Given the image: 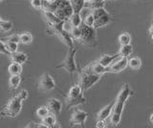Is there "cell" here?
I'll return each mask as SVG.
<instances>
[{
	"mask_svg": "<svg viewBox=\"0 0 153 128\" xmlns=\"http://www.w3.org/2000/svg\"><path fill=\"white\" fill-rule=\"evenodd\" d=\"M110 21H111V16H110V13H106V15L99 17L98 19H96L94 27L96 28V29H99V28L106 26Z\"/></svg>",
	"mask_w": 153,
	"mask_h": 128,
	"instance_id": "17",
	"label": "cell"
},
{
	"mask_svg": "<svg viewBox=\"0 0 153 128\" xmlns=\"http://www.w3.org/2000/svg\"><path fill=\"white\" fill-rule=\"evenodd\" d=\"M86 1L92 3H100V2H105V0H86Z\"/></svg>",
	"mask_w": 153,
	"mask_h": 128,
	"instance_id": "38",
	"label": "cell"
},
{
	"mask_svg": "<svg viewBox=\"0 0 153 128\" xmlns=\"http://www.w3.org/2000/svg\"><path fill=\"white\" fill-rule=\"evenodd\" d=\"M16 96L19 98H20L22 101H26V99L29 98V92L27 91V90H25V89H22V90H20V91L17 93Z\"/></svg>",
	"mask_w": 153,
	"mask_h": 128,
	"instance_id": "36",
	"label": "cell"
},
{
	"mask_svg": "<svg viewBox=\"0 0 153 128\" xmlns=\"http://www.w3.org/2000/svg\"><path fill=\"white\" fill-rule=\"evenodd\" d=\"M4 41L5 45H6V48L9 51L10 54H13V53H16L17 49H18V43L16 42H12V41H5L4 39H1Z\"/></svg>",
	"mask_w": 153,
	"mask_h": 128,
	"instance_id": "28",
	"label": "cell"
},
{
	"mask_svg": "<svg viewBox=\"0 0 153 128\" xmlns=\"http://www.w3.org/2000/svg\"><path fill=\"white\" fill-rule=\"evenodd\" d=\"M0 1H1V2H2V1H3V0H0Z\"/></svg>",
	"mask_w": 153,
	"mask_h": 128,
	"instance_id": "43",
	"label": "cell"
},
{
	"mask_svg": "<svg viewBox=\"0 0 153 128\" xmlns=\"http://www.w3.org/2000/svg\"><path fill=\"white\" fill-rule=\"evenodd\" d=\"M43 11L53 12L59 19L63 21H68L74 13V9L71 5L70 0H53L50 2L44 0Z\"/></svg>",
	"mask_w": 153,
	"mask_h": 128,
	"instance_id": "1",
	"label": "cell"
},
{
	"mask_svg": "<svg viewBox=\"0 0 153 128\" xmlns=\"http://www.w3.org/2000/svg\"><path fill=\"white\" fill-rule=\"evenodd\" d=\"M92 13H93V16H95L96 19H98L99 17H100V16H102L104 15H106V13H108V12L105 10L104 7H102V8L95 9V10L92 11Z\"/></svg>",
	"mask_w": 153,
	"mask_h": 128,
	"instance_id": "32",
	"label": "cell"
},
{
	"mask_svg": "<svg viewBox=\"0 0 153 128\" xmlns=\"http://www.w3.org/2000/svg\"><path fill=\"white\" fill-rule=\"evenodd\" d=\"M114 104H115V101L108 104L106 106H104L102 110L98 113L97 121H106L108 118H110V116H111V114L113 112Z\"/></svg>",
	"mask_w": 153,
	"mask_h": 128,
	"instance_id": "12",
	"label": "cell"
},
{
	"mask_svg": "<svg viewBox=\"0 0 153 128\" xmlns=\"http://www.w3.org/2000/svg\"><path fill=\"white\" fill-rule=\"evenodd\" d=\"M70 2L72 7L74 9V13H80L81 11L85 8L86 0H70Z\"/></svg>",
	"mask_w": 153,
	"mask_h": 128,
	"instance_id": "22",
	"label": "cell"
},
{
	"mask_svg": "<svg viewBox=\"0 0 153 128\" xmlns=\"http://www.w3.org/2000/svg\"><path fill=\"white\" fill-rule=\"evenodd\" d=\"M45 1H48V2H50V1H53V0H45Z\"/></svg>",
	"mask_w": 153,
	"mask_h": 128,
	"instance_id": "42",
	"label": "cell"
},
{
	"mask_svg": "<svg viewBox=\"0 0 153 128\" xmlns=\"http://www.w3.org/2000/svg\"><path fill=\"white\" fill-rule=\"evenodd\" d=\"M82 71H86V72H91V73H94L96 75H102L103 74L108 72V67L102 65V63H100L99 61L97 60L96 62L89 64L87 67H85Z\"/></svg>",
	"mask_w": 153,
	"mask_h": 128,
	"instance_id": "11",
	"label": "cell"
},
{
	"mask_svg": "<svg viewBox=\"0 0 153 128\" xmlns=\"http://www.w3.org/2000/svg\"><path fill=\"white\" fill-rule=\"evenodd\" d=\"M120 56H121V55L119 53L116 55H103L102 56H100V58L98 59V61L100 63H102V65L106 66V67H109V66L111 65L117 58H119Z\"/></svg>",
	"mask_w": 153,
	"mask_h": 128,
	"instance_id": "14",
	"label": "cell"
},
{
	"mask_svg": "<svg viewBox=\"0 0 153 128\" xmlns=\"http://www.w3.org/2000/svg\"><path fill=\"white\" fill-rule=\"evenodd\" d=\"M95 22H96V18L95 16H93V13H91L90 15H88L87 16L85 17V19H84V24L86 25H88V26H91V27H94L95 25Z\"/></svg>",
	"mask_w": 153,
	"mask_h": 128,
	"instance_id": "34",
	"label": "cell"
},
{
	"mask_svg": "<svg viewBox=\"0 0 153 128\" xmlns=\"http://www.w3.org/2000/svg\"><path fill=\"white\" fill-rule=\"evenodd\" d=\"M19 36H20V42L22 44L29 45L33 42V36L31 35V33H21V34H19Z\"/></svg>",
	"mask_w": 153,
	"mask_h": 128,
	"instance_id": "26",
	"label": "cell"
},
{
	"mask_svg": "<svg viewBox=\"0 0 153 128\" xmlns=\"http://www.w3.org/2000/svg\"><path fill=\"white\" fill-rule=\"evenodd\" d=\"M0 43H1V54H5V55H11V54L9 53V51L6 48V45H5L4 41L3 40H0Z\"/></svg>",
	"mask_w": 153,
	"mask_h": 128,
	"instance_id": "37",
	"label": "cell"
},
{
	"mask_svg": "<svg viewBox=\"0 0 153 128\" xmlns=\"http://www.w3.org/2000/svg\"><path fill=\"white\" fill-rule=\"evenodd\" d=\"M22 81L20 75H13L9 79V86L12 90H16Z\"/></svg>",
	"mask_w": 153,
	"mask_h": 128,
	"instance_id": "23",
	"label": "cell"
},
{
	"mask_svg": "<svg viewBox=\"0 0 153 128\" xmlns=\"http://www.w3.org/2000/svg\"><path fill=\"white\" fill-rule=\"evenodd\" d=\"M151 39H152V41H153V34L151 35Z\"/></svg>",
	"mask_w": 153,
	"mask_h": 128,
	"instance_id": "41",
	"label": "cell"
},
{
	"mask_svg": "<svg viewBox=\"0 0 153 128\" xmlns=\"http://www.w3.org/2000/svg\"><path fill=\"white\" fill-rule=\"evenodd\" d=\"M44 0H31V5L36 10H43Z\"/></svg>",
	"mask_w": 153,
	"mask_h": 128,
	"instance_id": "33",
	"label": "cell"
},
{
	"mask_svg": "<svg viewBox=\"0 0 153 128\" xmlns=\"http://www.w3.org/2000/svg\"><path fill=\"white\" fill-rule=\"evenodd\" d=\"M83 90L81 88L80 84H76V85H73L70 90L68 92V96L69 98H80L83 96Z\"/></svg>",
	"mask_w": 153,
	"mask_h": 128,
	"instance_id": "15",
	"label": "cell"
},
{
	"mask_svg": "<svg viewBox=\"0 0 153 128\" xmlns=\"http://www.w3.org/2000/svg\"><path fill=\"white\" fill-rule=\"evenodd\" d=\"M65 22L66 21H61L60 23L56 24L54 27L48 28V31H51L52 33H54V35H56L70 49L75 47V44H74L73 37H72L70 34V31H67L65 29V27H64Z\"/></svg>",
	"mask_w": 153,
	"mask_h": 128,
	"instance_id": "4",
	"label": "cell"
},
{
	"mask_svg": "<svg viewBox=\"0 0 153 128\" xmlns=\"http://www.w3.org/2000/svg\"><path fill=\"white\" fill-rule=\"evenodd\" d=\"M88 116H89L88 112H85V111H82V110H79V109H76V110H75L73 112V114H72L71 121H70L71 125L83 126L86 120H87Z\"/></svg>",
	"mask_w": 153,
	"mask_h": 128,
	"instance_id": "9",
	"label": "cell"
},
{
	"mask_svg": "<svg viewBox=\"0 0 153 128\" xmlns=\"http://www.w3.org/2000/svg\"><path fill=\"white\" fill-rule=\"evenodd\" d=\"M149 121H150V122L153 124V113H152L151 115L149 116Z\"/></svg>",
	"mask_w": 153,
	"mask_h": 128,
	"instance_id": "40",
	"label": "cell"
},
{
	"mask_svg": "<svg viewBox=\"0 0 153 128\" xmlns=\"http://www.w3.org/2000/svg\"><path fill=\"white\" fill-rule=\"evenodd\" d=\"M133 53V47L131 44H126V45H121V49L119 51V54L121 56H126V58H129Z\"/></svg>",
	"mask_w": 153,
	"mask_h": 128,
	"instance_id": "24",
	"label": "cell"
},
{
	"mask_svg": "<svg viewBox=\"0 0 153 128\" xmlns=\"http://www.w3.org/2000/svg\"><path fill=\"white\" fill-rule=\"evenodd\" d=\"M8 71L11 75H21L23 72V67L22 64L14 62V61H12V63L9 65L8 67Z\"/></svg>",
	"mask_w": 153,
	"mask_h": 128,
	"instance_id": "20",
	"label": "cell"
},
{
	"mask_svg": "<svg viewBox=\"0 0 153 128\" xmlns=\"http://www.w3.org/2000/svg\"><path fill=\"white\" fill-rule=\"evenodd\" d=\"M13 27V24L12 21H6L4 19L0 20V29L2 32H10Z\"/></svg>",
	"mask_w": 153,
	"mask_h": 128,
	"instance_id": "31",
	"label": "cell"
},
{
	"mask_svg": "<svg viewBox=\"0 0 153 128\" xmlns=\"http://www.w3.org/2000/svg\"><path fill=\"white\" fill-rule=\"evenodd\" d=\"M70 34L73 37L74 40H79L81 37V28L80 27H71L70 28Z\"/></svg>",
	"mask_w": 153,
	"mask_h": 128,
	"instance_id": "29",
	"label": "cell"
},
{
	"mask_svg": "<svg viewBox=\"0 0 153 128\" xmlns=\"http://www.w3.org/2000/svg\"><path fill=\"white\" fill-rule=\"evenodd\" d=\"M81 28V37L79 41L83 45L94 48L98 45V36H97V29L95 27H91L86 24L80 26Z\"/></svg>",
	"mask_w": 153,
	"mask_h": 128,
	"instance_id": "3",
	"label": "cell"
},
{
	"mask_svg": "<svg viewBox=\"0 0 153 128\" xmlns=\"http://www.w3.org/2000/svg\"><path fill=\"white\" fill-rule=\"evenodd\" d=\"M149 33H150V35L153 34V20L151 22V25H150V28H149Z\"/></svg>",
	"mask_w": 153,
	"mask_h": 128,
	"instance_id": "39",
	"label": "cell"
},
{
	"mask_svg": "<svg viewBox=\"0 0 153 128\" xmlns=\"http://www.w3.org/2000/svg\"><path fill=\"white\" fill-rule=\"evenodd\" d=\"M10 56H11L12 61H14V62L20 63V64L25 63L28 60V55L25 53H22V52H16V53L12 54Z\"/></svg>",
	"mask_w": 153,
	"mask_h": 128,
	"instance_id": "18",
	"label": "cell"
},
{
	"mask_svg": "<svg viewBox=\"0 0 153 128\" xmlns=\"http://www.w3.org/2000/svg\"><path fill=\"white\" fill-rule=\"evenodd\" d=\"M65 102H66L67 108H72V107H76L78 105H80V104H84L86 102V98L83 96L80 98H72L67 97Z\"/></svg>",
	"mask_w": 153,
	"mask_h": 128,
	"instance_id": "16",
	"label": "cell"
},
{
	"mask_svg": "<svg viewBox=\"0 0 153 128\" xmlns=\"http://www.w3.org/2000/svg\"><path fill=\"white\" fill-rule=\"evenodd\" d=\"M102 75H96L91 72H86V71H82L80 74V79H79V84L81 88H82L83 92L87 91L90 88H92L95 84L99 82Z\"/></svg>",
	"mask_w": 153,
	"mask_h": 128,
	"instance_id": "7",
	"label": "cell"
},
{
	"mask_svg": "<svg viewBox=\"0 0 153 128\" xmlns=\"http://www.w3.org/2000/svg\"><path fill=\"white\" fill-rule=\"evenodd\" d=\"M47 106L49 108L51 113L55 114V115H59V114L61 112L62 103L59 99H57V98H51V99H49V101H48Z\"/></svg>",
	"mask_w": 153,
	"mask_h": 128,
	"instance_id": "13",
	"label": "cell"
},
{
	"mask_svg": "<svg viewBox=\"0 0 153 128\" xmlns=\"http://www.w3.org/2000/svg\"><path fill=\"white\" fill-rule=\"evenodd\" d=\"M42 122L44 123L46 128H53L56 124V117L55 114L50 113L49 115L46 116L44 118H42Z\"/></svg>",
	"mask_w": 153,
	"mask_h": 128,
	"instance_id": "21",
	"label": "cell"
},
{
	"mask_svg": "<svg viewBox=\"0 0 153 128\" xmlns=\"http://www.w3.org/2000/svg\"><path fill=\"white\" fill-rule=\"evenodd\" d=\"M56 86V82L54 78L51 75L49 74H43L39 80H38V84H37V89L38 91L40 92H48V91H52L53 89Z\"/></svg>",
	"mask_w": 153,
	"mask_h": 128,
	"instance_id": "8",
	"label": "cell"
},
{
	"mask_svg": "<svg viewBox=\"0 0 153 128\" xmlns=\"http://www.w3.org/2000/svg\"><path fill=\"white\" fill-rule=\"evenodd\" d=\"M128 59L129 58H126V56H120L108 67V72L115 74L121 73L128 66Z\"/></svg>",
	"mask_w": 153,
	"mask_h": 128,
	"instance_id": "10",
	"label": "cell"
},
{
	"mask_svg": "<svg viewBox=\"0 0 153 128\" xmlns=\"http://www.w3.org/2000/svg\"><path fill=\"white\" fill-rule=\"evenodd\" d=\"M76 52H78V48H76V47L70 48L65 59L62 61L59 65H57L56 68V69H60V68L64 69L70 75L76 73V71H78V65H76Z\"/></svg>",
	"mask_w": 153,
	"mask_h": 128,
	"instance_id": "5",
	"label": "cell"
},
{
	"mask_svg": "<svg viewBox=\"0 0 153 128\" xmlns=\"http://www.w3.org/2000/svg\"><path fill=\"white\" fill-rule=\"evenodd\" d=\"M51 112L49 110V108H48V106H40L37 108L36 110V116L39 118H44L46 116L49 115Z\"/></svg>",
	"mask_w": 153,
	"mask_h": 128,
	"instance_id": "30",
	"label": "cell"
},
{
	"mask_svg": "<svg viewBox=\"0 0 153 128\" xmlns=\"http://www.w3.org/2000/svg\"><path fill=\"white\" fill-rule=\"evenodd\" d=\"M128 66L133 70H138L141 68L142 66V60L141 58H137V56H133L128 59Z\"/></svg>",
	"mask_w": 153,
	"mask_h": 128,
	"instance_id": "25",
	"label": "cell"
},
{
	"mask_svg": "<svg viewBox=\"0 0 153 128\" xmlns=\"http://www.w3.org/2000/svg\"><path fill=\"white\" fill-rule=\"evenodd\" d=\"M22 110V101L17 96H14L1 111V116L16 118Z\"/></svg>",
	"mask_w": 153,
	"mask_h": 128,
	"instance_id": "6",
	"label": "cell"
},
{
	"mask_svg": "<svg viewBox=\"0 0 153 128\" xmlns=\"http://www.w3.org/2000/svg\"><path fill=\"white\" fill-rule=\"evenodd\" d=\"M68 22L71 27H80L83 24L82 18H81L80 13H74L73 15L71 16V17L69 18Z\"/></svg>",
	"mask_w": 153,
	"mask_h": 128,
	"instance_id": "19",
	"label": "cell"
},
{
	"mask_svg": "<svg viewBox=\"0 0 153 128\" xmlns=\"http://www.w3.org/2000/svg\"><path fill=\"white\" fill-rule=\"evenodd\" d=\"M5 41H12V42H16V43H21L20 42V36L19 35H13L10 36L8 37H5V38H2Z\"/></svg>",
	"mask_w": 153,
	"mask_h": 128,
	"instance_id": "35",
	"label": "cell"
},
{
	"mask_svg": "<svg viewBox=\"0 0 153 128\" xmlns=\"http://www.w3.org/2000/svg\"><path fill=\"white\" fill-rule=\"evenodd\" d=\"M133 91L130 88L128 84H126L123 86V88L121 90V92L118 95V98L116 99L113 107V112L110 116L109 120L110 123L114 126H117L122 120V115H123V111L124 105H126V101L129 98V97L133 96Z\"/></svg>",
	"mask_w": 153,
	"mask_h": 128,
	"instance_id": "2",
	"label": "cell"
},
{
	"mask_svg": "<svg viewBox=\"0 0 153 128\" xmlns=\"http://www.w3.org/2000/svg\"><path fill=\"white\" fill-rule=\"evenodd\" d=\"M119 42L121 45L131 44V36L128 33H123L119 36Z\"/></svg>",
	"mask_w": 153,
	"mask_h": 128,
	"instance_id": "27",
	"label": "cell"
}]
</instances>
